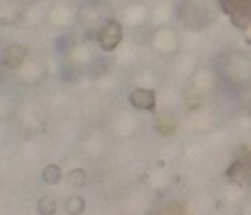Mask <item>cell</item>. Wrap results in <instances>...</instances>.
<instances>
[{
	"label": "cell",
	"mask_w": 251,
	"mask_h": 215,
	"mask_svg": "<svg viewBox=\"0 0 251 215\" xmlns=\"http://www.w3.org/2000/svg\"><path fill=\"white\" fill-rule=\"evenodd\" d=\"M217 0H179L176 18L189 31H205L219 19Z\"/></svg>",
	"instance_id": "obj_2"
},
{
	"label": "cell",
	"mask_w": 251,
	"mask_h": 215,
	"mask_svg": "<svg viewBox=\"0 0 251 215\" xmlns=\"http://www.w3.org/2000/svg\"><path fill=\"white\" fill-rule=\"evenodd\" d=\"M84 208H86V201H84L83 196L74 194L66 201V212L69 215H81L84 212Z\"/></svg>",
	"instance_id": "obj_18"
},
{
	"label": "cell",
	"mask_w": 251,
	"mask_h": 215,
	"mask_svg": "<svg viewBox=\"0 0 251 215\" xmlns=\"http://www.w3.org/2000/svg\"><path fill=\"white\" fill-rule=\"evenodd\" d=\"M215 73L224 83L234 88L251 84V55L246 50L229 47L215 57Z\"/></svg>",
	"instance_id": "obj_1"
},
{
	"label": "cell",
	"mask_w": 251,
	"mask_h": 215,
	"mask_svg": "<svg viewBox=\"0 0 251 215\" xmlns=\"http://www.w3.org/2000/svg\"><path fill=\"white\" fill-rule=\"evenodd\" d=\"M215 81H217L215 69H210V67H201V69L196 71L195 76H193V90L198 91V93L201 95L205 90L213 88Z\"/></svg>",
	"instance_id": "obj_14"
},
{
	"label": "cell",
	"mask_w": 251,
	"mask_h": 215,
	"mask_svg": "<svg viewBox=\"0 0 251 215\" xmlns=\"http://www.w3.org/2000/svg\"><path fill=\"white\" fill-rule=\"evenodd\" d=\"M227 177L239 186L251 184V152H246L230 163V167L227 169Z\"/></svg>",
	"instance_id": "obj_11"
},
{
	"label": "cell",
	"mask_w": 251,
	"mask_h": 215,
	"mask_svg": "<svg viewBox=\"0 0 251 215\" xmlns=\"http://www.w3.org/2000/svg\"><path fill=\"white\" fill-rule=\"evenodd\" d=\"M60 179H62V170H60V167L55 165V163H49V165L42 170V181L45 184L53 186V184H57Z\"/></svg>",
	"instance_id": "obj_17"
},
{
	"label": "cell",
	"mask_w": 251,
	"mask_h": 215,
	"mask_svg": "<svg viewBox=\"0 0 251 215\" xmlns=\"http://www.w3.org/2000/svg\"><path fill=\"white\" fill-rule=\"evenodd\" d=\"M150 49L162 59H171L181 50V36L172 26H160L150 33Z\"/></svg>",
	"instance_id": "obj_4"
},
{
	"label": "cell",
	"mask_w": 251,
	"mask_h": 215,
	"mask_svg": "<svg viewBox=\"0 0 251 215\" xmlns=\"http://www.w3.org/2000/svg\"><path fill=\"white\" fill-rule=\"evenodd\" d=\"M124 40V25L119 19H110L97 31V43L103 52H114Z\"/></svg>",
	"instance_id": "obj_7"
},
{
	"label": "cell",
	"mask_w": 251,
	"mask_h": 215,
	"mask_svg": "<svg viewBox=\"0 0 251 215\" xmlns=\"http://www.w3.org/2000/svg\"><path fill=\"white\" fill-rule=\"evenodd\" d=\"M177 5L172 0H158L157 4L150 7V23L151 28H160V26H171L172 18L176 16Z\"/></svg>",
	"instance_id": "obj_10"
},
{
	"label": "cell",
	"mask_w": 251,
	"mask_h": 215,
	"mask_svg": "<svg viewBox=\"0 0 251 215\" xmlns=\"http://www.w3.org/2000/svg\"><path fill=\"white\" fill-rule=\"evenodd\" d=\"M110 19H114V2L112 0H83L79 5L77 23L83 28L95 33Z\"/></svg>",
	"instance_id": "obj_3"
},
{
	"label": "cell",
	"mask_w": 251,
	"mask_h": 215,
	"mask_svg": "<svg viewBox=\"0 0 251 215\" xmlns=\"http://www.w3.org/2000/svg\"><path fill=\"white\" fill-rule=\"evenodd\" d=\"M129 104L134 108H138V110H155V107H157V95H155L153 90H148V88H134L129 93Z\"/></svg>",
	"instance_id": "obj_13"
},
{
	"label": "cell",
	"mask_w": 251,
	"mask_h": 215,
	"mask_svg": "<svg viewBox=\"0 0 251 215\" xmlns=\"http://www.w3.org/2000/svg\"><path fill=\"white\" fill-rule=\"evenodd\" d=\"M155 129H157L160 134L171 136L176 133L177 129V124H176V119L172 117L171 114H160L155 121Z\"/></svg>",
	"instance_id": "obj_15"
},
{
	"label": "cell",
	"mask_w": 251,
	"mask_h": 215,
	"mask_svg": "<svg viewBox=\"0 0 251 215\" xmlns=\"http://www.w3.org/2000/svg\"><path fill=\"white\" fill-rule=\"evenodd\" d=\"M28 59V49L23 43H9L0 54V64L7 69H21Z\"/></svg>",
	"instance_id": "obj_12"
},
{
	"label": "cell",
	"mask_w": 251,
	"mask_h": 215,
	"mask_svg": "<svg viewBox=\"0 0 251 215\" xmlns=\"http://www.w3.org/2000/svg\"><path fill=\"white\" fill-rule=\"evenodd\" d=\"M220 12L241 31L251 26V0H217Z\"/></svg>",
	"instance_id": "obj_5"
},
{
	"label": "cell",
	"mask_w": 251,
	"mask_h": 215,
	"mask_svg": "<svg viewBox=\"0 0 251 215\" xmlns=\"http://www.w3.org/2000/svg\"><path fill=\"white\" fill-rule=\"evenodd\" d=\"M122 25H127L131 28H141L150 23V7L143 2H133L127 4L122 11Z\"/></svg>",
	"instance_id": "obj_9"
},
{
	"label": "cell",
	"mask_w": 251,
	"mask_h": 215,
	"mask_svg": "<svg viewBox=\"0 0 251 215\" xmlns=\"http://www.w3.org/2000/svg\"><path fill=\"white\" fill-rule=\"evenodd\" d=\"M19 71H21L23 78H25L26 81H29V76H33V74H35L36 80H40V78H42V74H43V67H42V64H40V60L26 59V62L23 64Z\"/></svg>",
	"instance_id": "obj_16"
},
{
	"label": "cell",
	"mask_w": 251,
	"mask_h": 215,
	"mask_svg": "<svg viewBox=\"0 0 251 215\" xmlns=\"http://www.w3.org/2000/svg\"><path fill=\"white\" fill-rule=\"evenodd\" d=\"M77 14H79V5H74V2H69V0H59L50 7L47 18L52 26L66 29L76 25Z\"/></svg>",
	"instance_id": "obj_6"
},
{
	"label": "cell",
	"mask_w": 251,
	"mask_h": 215,
	"mask_svg": "<svg viewBox=\"0 0 251 215\" xmlns=\"http://www.w3.org/2000/svg\"><path fill=\"white\" fill-rule=\"evenodd\" d=\"M36 210L40 215H53L57 212V201L50 196H42L36 203Z\"/></svg>",
	"instance_id": "obj_19"
},
{
	"label": "cell",
	"mask_w": 251,
	"mask_h": 215,
	"mask_svg": "<svg viewBox=\"0 0 251 215\" xmlns=\"http://www.w3.org/2000/svg\"><path fill=\"white\" fill-rule=\"evenodd\" d=\"M26 0H0V25H19L26 18Z\"/></svg>",
	"instance_id": "obj_8"
},
{
	"label": "cell",
	"mask_w": 251,
	"mask_h": 215,
	"mask_svg": "<svg viewBox=\"0 0 251 215\" xmlns=\"http://www.w3.org/2000/svg\"><path fill=\"white\" fill-rule=\"evenodd\" d=\"M86 181H88L86 172H84V169H79V167H76V169H73L67 174V183L73 188H83L86 184Z\"/></svg>",
	"instance_id": "obj_20"
}]
</instances>
